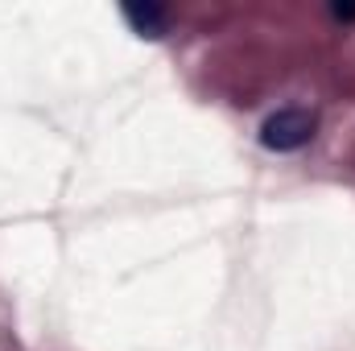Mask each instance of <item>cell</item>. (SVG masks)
<instances>
[{
  "label": "cell",
  "instance_id": "obj_1",
  "mask_svg": "<svg viewBox=\"0 0 355 351\" xmlns=\"http://www.w3.org/2000/svg\"><path fill=\"white\" fill-rule=\"evenodd\" d=\"M310 137H314V116L306 108H281L261 124V145L272 153H293L310 145Z\"/></svg>",
  "mask_w": 355,
  "mask_h": 351
},
{
  "label": "cell",
  "instance_id": "obj_2",
  "mask_svg": "<svg viewBox=\"0 0 355 351\" xmlns=\"http://www.w3.org/2000/svg\"><path fill=\"white\" fill-rule=\"evenodd\" d=\"M124 17L132 21V29L141 37H162L166 33V12L157 4H124Z\"/></svg>",
  "mask_w": 355,
  "mask_h": 351
},
{
  "label": "cell",
  "instance_id": "obj_3",
  "mask_svg": "<svg viewBox=\"0 0 355 351\" xmlns=\"http://www.w3.org/2000/svg\"><path fill=\"white\" fill-rule=\"evenodd\" d=\"M335 17H347V21H352V17H355V4H347V8H343V4H335Z\"/></svg>",
  "mask_w": 355,
  "mask_h": 351
}]
</instances>
